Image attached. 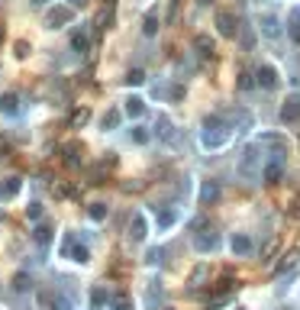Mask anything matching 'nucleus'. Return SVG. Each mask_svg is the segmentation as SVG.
Listing matches in <instances>:
<instances>
[{
  "instance_id": "1",
  "label": "nucleus",
  "mask_w": 300,
  "mask_h": 310,
  "mask_svg": "<svg viewBox=\"0 0 300 310\" xmlns=\"http://www.w3.org/2000/svg\"><path fill=\"white\" fill-rule=\"evenodd\" d=\"M200 136H203V142H207L210 149H220V146H226V139H229V126L220 123V116H207Z\"/></svg>"
},
{
  "instance_id": "2",
  "label": "nucleus",
  "mask_w": 300,
  "mask_h": 310,
  "mask_svg": "<svg viewBox=\"0 0 300 310\" xmlns=\"http://www.w3.org/2000/svg\"><path fill=\"white\" fill-rule=\"evenodd\" d=\"M216 32H220L223 39H236V36H239V19H236V13H229V10L216 13Z\"/></svg>"
},
{
  "instance_id": "3",
  "label": "nucleus",
  "mask_w": 300,
  "mask_h": 310,
  "mask_svg": "<svg viewBox=\"0 0 300 310\" xmlns=\"http://www.w3.org/2000/svg\"><path fill=\"white\" fill-rule=\"evenodd\" d=\"M113 168H117V155H104V158H100V162L91 168V181H94V184H104L107 175H110Z\"/></svg>"
},
{
  "instance_id": "4",
  "label": "nucleus",
  "mask_w": 300,
  "mask_h": 310,
  "mask_svg": "<svg viewBox=\"0 0 300 310\" xmlns=\"http://www.w3.org/2000/svg\"><path fill=\"white\" fill-rule=\"evenodd\" d=\"M255 78H258V87H265V91H275V87L281 84V74H278V68H271V65H262L255 71Z\"/></svg>"
},
{
  "instance_id": "5",
  "label": "nucleus",
  "mask_w": 300,
  "mask_h": 310,
  "mask_svg": "<svg viewBox=\"0 0 300 310\" xmlns=\"http://www.w3.org/2000/svg\"><path fill=\"white\" fill-rule=\"evenodd\" d=\"M223 197V184L220 181H203L200 184V207H213Z\"/></svg>"
},
{
  "instance_id": "6",
  "label": "nucleus",
  "mask_w": 300,
  "mask_h": 310,
  "mask_svg": "<svg viewBox=\"0 0 300 310\" xmlns=\"http://www.w3.org/2000/svg\"><path fill=\"white\" fill-rule=\"evenodd\" d=\"M281 175H284V152H275L271 162L265 165V181L275 184V181H281Z\"/></svg>"
},
{
  "instance_id": "7",
  "label": "nucleus",
  "mask_w": 300,
  "mask_h": 310,
  "mask_svg": "<svg viewBox=\"0 0 300 310\" xmlns=\"http://www.w3.org/2000/svg\"><path fill=\"white\" fill-rule=\"evenodd\" d=\"M68 19H71V10H68V6H52V10L45 13V26H49V29H61Z\"/></svg>"
},
{
  "instance_id": "8",
  "label": "nucleus",
  "mask_w": 300,
  "mask_h": 310,
  "mask_svg": "<svg viewBox=\"0 0 300 310\" xmlns=\"http://www.w3.org/2000/svg\"><path fill=\"white\" fill-rule=\"evenodd\" d=\"M300 120V94H291L281 107V123H297Z\"/></svg>"
},
{
  "instance_id": "9",
  "label": "nucleus",
  "mask_w": 300,
  "mask_h": 310,
  "mask_svg": "<svg viewBox=\"0 0 300 310\" xmlns=\"http://www.w3.org/2000/svg\"><path fill=\"white\" fill-rule=\"evenodd\" d=\"M255 168H258V149H255V146H249V149L242 152V158H239V175H242V178H249Z\"/></svg>"
},
{
  "instance_id": "10",
  "label": "nucleus",
  "mask_w": 300,
  "mask_h": 310,
  "mask_svg": "<svg viewBox=\"0 0 300 310\" xmlns=\"http://www.w3.org/2000/svg\"><path fill=\"white\" fill-rule=\"evenodd\" d=\"M146 233H149L146 217H142V213H136L133 223H129V239H133V243H142V239H146Z\"/></svg>"
},
{
  "instance_id": "11",
  "label": "nucleus",
  "mask_w": 300,
  "mask_h": 310,
  "mask_svg": "<svg viewBox=\"0 0 300 310\" xmlns=\"http://www.w3.org/2000/svg\"><path fill=\"white\" fill-rule=\"evenodd\" d=\"M216 243H220V236H216L213 230H207V233H197V236H194V246H197V252H210V249H216Z\"/></svg>"
},
{
  "instance_id": "12",
  "label": "nucleus",
  "mask_w": 300,
  "mask_h": 310,
  "mask_svg": "<svg viewBox=\"0 0 300 310\" xmlns=\"http://www.w3.org/2000/svg\"><path fill=\"white\" fill-rule=\"evenodd\" d=\"M262 36L265 39H278V36H281V23H278V16H271V13L262 16Z\"/></svg>"
},
{
  "instance_id": "13",
  "label": "nucleus",
  "mask_w": 300,
  "mask_h": 310,
  "mask_svg": "<svg viewBox=\"0 0 300 310\" xmlns=\"http://www.w3.org/2000/svg\"><path fill=\"white\" fill-rule=\"evenodd\" d=\"M288 36H291V42L300 45V6H294L288 16Z\"/></svg>"
},
{
  "instance_id": "14",
  "label": "nucleus",
  "mask_w": 300,
  "mask_h": 310,
  "mask_svg": "<svg viewBox=\"0 0 300 310\" xmlns=\"http://www.w3.org/2000/svg\"><path fill=\"white\" fill-rule=\"evenodd\" d=\"M252 249H255V246H252L249 236H242V233L233 236V252H236V256H252Z\"/></svg>"
},
{
  "instance_id": "15",
  "label": "nucleus",
  "mask_w": 300,
  "mask_h": 310,
  "mask_svg": "<svg viewBox=\"0 0 300 310\" xmlns=\"http://www.w3.org/2000/svg\"><path fill=\"white\" fill-rule=\"evenodd\" d=\"M197 49H200V58H213V55H216V45H213V39H210V36H197Z\"/></svg>"
},
{
  "instance_id": "16",
  "label": "nucleus",
  "mask_w": 300,
  "mask_h": 310,
  "mask_svg": "<svg viewBox=\"0 0 300 310\" xmlns=\"http://www.w3.org/2000/svg\"><path fill=\"white\" fill-rule=\"evenodd\" d=\"M87 120H91V110H87V107H78V110L71 113V120H68V126H71V129H81Z\"/></svg>"
},
{
  "instance_id": "17",
  "label": "nucleus",
  "mask_w": 300,
  "mask_h": 310,
  "mask_svg": "<svg viewBox=\"0 0 300 310\" xmlns=\"http://www.w3.org/2000/svg\"><path fill=\"white\" fill-rule=\"evenodd\" d=\"M71 49L78 52V55H84V52H91V39L84 36V32H74L71 36Z\"/></svg>"
},
{
  "instance_id": "18",
  "label": "nucleus",
  "mask_w": 300,
  "mask_h": 310,
  "mask_svg": "<svg viewBox=\"0 0 300 310\" xmlns=\"http://www.w3.org/2000/svg\"><path fill=\"white\" fill-rule=\"evenodd\" d=\"M0 107H3V113H6V116H13V113L19 110V97H16V94H3Z\"/></svg>"
},
{
  "instance_id": "19",
  "label": "nucleus",
  "mask_w": 300,
  "mask_h": 310,
  "mask_svg": "<svg viewBox=\"0 0 300 310\" xmlns=\"http://www.w3.org/2000/svg\"><path fill=\"white\" fill-rule=\"evenodd\" d=\"M126 113H129V116H142V113H146V100L129 97V100H126Z\"/></svg>"
},
{
  "instance_id": "20",
  "label": "nucleus",
  "mask_w": 300,
  "mask_h": 310,
  "mask_svg": "<svg viewBox=\"0 0 300 310\" xmlns=\"http://www.w3.org/2000/svg\"><path fill=\"white\" fill-rule=\"evenodd\" d=\"M142 32H146V36H155V32H158V16H155V13H149V16H146Z\"/></svg>"
},
{
  "instance_id": "21",
  "label": "nucleus",
  "mask_w": 300,
  "mask_h": 310,
  "mask_svg": "<svg viewBox=\"0 0 300 310\" xmlns=\"http://www.w3.org/2000/svg\"><path fill=\"white\" fill-rule=\"evenodd\" d=\"M19 191V178H6V184L0 188V197H13Z\"/></svg>"
},
{
  "instance_id": "22",
  "label": "nucleus",
  "mask_w": 300,
  "mask_h": 310,
  "mask_svg": "<svg viewBox=\"0 0 300 310\" xmlns=\"http://www.w3.org/2000/svg\"><path fill=\"white\" fill-rule=\"evenodd\" d=\"M117 123H120V110H117V107L107 110V113H104V129H113Z\"/></svg>"
},
{
  "instance_id": "23",
  "label": "nucleus",
  "mask_w": 300,
  "mask_h": 310,
  "mask_svg": "<svg viewBox=\"0 0 300 310\" xmlns=\"http://www.w3.org/2000/svg\"><path fill=\"white\" fill-rule=\"evenodd\" d=\"M61 152H65V165H71V168L81 162V158H78V146H65Z\"/></svg>"
},
{
  "instance_id": "24",
  "label": "nucleus",
  "mask_w": 300,
  "mask_h": 310,
  "mask_svg": "<svg viewBox=\"0 0 300 310\" xmlns=\"http://www.w3.org/2000/svg\"><path fill=\"white\" fill-rule=\"evenodd\" d=\"M104 301H107V291H104V288H97V291L91 294V304H94V310H100V307H104Z\"/></svg>"
},
{
  "instance_id": "25",
  "label": "nucleus",
  "mask_w": 300,
  "mask_h": 310,
  "mask_svg": "<svg viewBox=\"0 0 300 310\" xmlns=\"http://www.w3.org/2000/svg\"><path fill=\"white\" fill-rule=\"evenodd\" d=\"M158 298H161V288H158V281H152V288H149V307L158 304Z\"/></svg>"
},
{
  "instance_id": "26",
  "label": "nucleus",
  "mask_w": 300,
  "mask_h": 310,
  "mask_svg": "<svg viewBox=\"0 0 300 310\" xmlns=\"http://www.w3.org/2000/svg\"><path fill=\"white\" fill-rule=\"evenodd\" d=\"M142 81H146V71H139V68H133L126 74V84H142Z\"/></svg>"
},
{
  "instance_id": "27",
  "label": "nucleus",
  "mask_w": 300,
  "mask_h": 310,
  "mask_svg": "<svg viewBox=\"0 0 300 310\" xmlns=\"http://www.w3.org/2000/svg\"><path fill=\"white\" fill-rule=\"evenodd\" d=\"M13 55H16V58H26V55H29V42H16L13 45Z\"/></svg>"
},
{
  "instance_id": "28",
  "label": "nucleus",
  "mask_w": 300,
  "mask_h": 310,
  "mask_svg": "<svg viewBox=\"0 0 300 310\" xmlns=\"http://www.w3.org/2000/svg\"><path fill=\"white\" fill-rule=\"evenodd\" d=\"M133 139H136V142H149V129H146V126H136V129H133Z\"/></svg>"
},
{
  "instance_id": "29",
  "label": "nucleus",
  "mask_w": 300,
  "mask_h": 310,
  "mask_svg": "<svg viewBox=\"0 0 300 310\" xmlns=\"http://www.w3.org/2000/svg\"><path fill=\"white\" fill-rule=\"evenodd\" d=\"M91 217H94V220H104V217H107V204H94V207H91Z\"/></svg>"
},
{
  "instance_id": "30",
  "label": "nucleus",
  "mask_w": 300,
  "mask_h": 310,
  "mask_svg": "<svg viewBox=\"0 0 300 310\" xmlns=\"http://www.w3.org/2000/svg\"><path fill=\"white\" fill-rule=\"evenodd\" d=\"M113 310H133V304H129V298H117L113 301Z\"/></svg>"
},
{
  "instance_id": "31",
  "label": "nucleus",
  "mask_w": 300,
  "mask_h": 310,
  "mask_svg": "<svg viewBox=\"0 0 300 310\" xmlns=\"http://www.w3.org/2000/svg\"><path fill=\"white\" fill-rule=\"evenodd\" d=\"M13 285H16V291H26V288H29V275H19Z\"/></svg>"
},
{
  "instance_id": "32",
  "label": "nucleus",
  "mask_w": 300,
  "mask_h": 310,
  "mask_svg": "<svg viewBox=\"0 0 300 310\" xmlns=\"http://www.w3.org/2000/svg\"><path fill=\"white\" fill-rule=\"evenodd\" d=\"M36 239H39V243H49V226H39V230H36Z\"/></svg>"
},
{
  "instance_id": "33",
  "label": "nucleus",
  "mask_w": 300,
  "mask_h": 310,
  "mask_svg": "<svg viewBox=\"0 0 300 310\" xmlns=\"http://www.w3.org/2000/svg\"><path fill=\"white\" fill-rule=\"evenodd\" d=\"M242 45H245V52H252V49H255V36H252V32H245V36H242Z\"/></svg>"
},
{
  "instance_id": "34",
  "label": "nucleus",
  "mask_w": 300,
  "mask_h": 310,
  "mask_svg": "<svg viewBox=\"0 0 300 310\" xmlns=\"http://www.w3.org/2000/svg\"><path fill=\"white\" fill-rule=\"evenodd\" d=\"M174 217H178V213H174V210H161V226L174 223Z\"/></svg>"
},
{
  "instance_id": "35",
  "label": "nucleus",
  "mask_w": 300,
  "mask_h": 310,
  "mask_svg": "<svg viewBox=\"0 0 300 310\" xmlns=\"http://www.w3.org/2000/svg\"><path fill=\"white\" fill-rule=\"evenodd\" d=\"M239 87H242V91H245V87H252V84H258V81H252V74H239Z\"/></svg>"
},
{
  "instance_id": "36",
  "label": "nucleus",
  "mask_w": 300,
  "mask_h": 310,
  "mask_svg": "<svg viewBox=\"0 0 300 310\" xmlns=\"http://www.w3.org/2000/svg\"><path fill=\"white\" fill-rule=\"evenodd\" d=\"M171 97H174V100L184 97V84H174V87H171Z\"/></svg>"
},
{
  "instance_id": "37",
  "label": "nucleus",
  "mask_w": 300,
  "mask_h": 310,
  "mask_svg": "<svg viewBox=\"0 0 300 310\" xmlns=\"http://www.w3.org/2000/svg\"><path fill=\"white\" fill-rule=\"evenodd\" d=\"M146 262H152V265H155V262H161V249H152V252H149V259Z\"/></svg>"
},
{
  "instance_id": "38",
  "label": "nucleus",
  "mask_w": 300,
  "mask_h": 310,
  "mask_svg": "<svg viewBox=\"0 0 300 310\" xmlns=\"http://www.w3.org/2000/svg\"><path fill=\"white\" fill-rule=\"evenodd\" d=\"M203 278H207V268H197V272H194V278H190V281L197 285V281H203Z\"/></svg>"
},
{
  "instance_id": "39",
  "label": "nucleus",
  "mask_w": 300,
  "mask_h": 310,
  "mask_svg": "<svg viewBox=\"0 0 300 310\" xmlns=\"http://www.w3.org/2000/svg\"><path fill=\"white\" fill-rule=\"evenodd\" d=\"M3 158H6V139L0 136V162H3Z\"/></svg>"
},
{
  "instance_id": "40",
  "label": "nucleus",
  "mask_w": 300,
  "mask_h": 310,
  "mask_svg": "<svg viewBox=\"0 0 300 310\" xmlns=\"http://www.w3.org/2000/svg\"><path fill=\"white\" fill-rule=\"evenodd\" d=\"M68 3H71V6H84L87 0H68Z\"/></svg>"
},
{
  "instance_id": "41",
  "label": "nucleus",
  "mask_w": 300,
  "mask_h": 310,
  "mask_svg": "<svg viewBox=\"0 0 300 310\" xmlns=\"http://www.w3.org/2000/svg\"><path fill=\"white\" fill-rule=\"evenodd\" d=\"M197 3H200V6H210V3H213V0H197Z\"/></svg>"
},
{
  "instance_id": "42",
  "label": "nucleus",
  "mask_w": 300,
  "mask_h": 310,
  "mask_svg": "<svg viewBox=\"0 0 300 310\" xmlns=\"http://www.w3.org/2000/svg\"><path fill=\"white\" fill-rule=\"evenodd\" d=\"M29 3H32V6H42V3H45V0H29Z\"/></svg>"
},
{
  "instance_id": "43",
  "label": "nucleus",
  "mask_w": 300,
  "mask_h": 310,
  "mask_svg": "<svg viewBox=\"0 0 300 310\" xmlns=\"http://www.w3.org/2000/svg\"><path fill=\"white\" fill-rule=\"evenodd\" d=\"M262 3H268V0H262Z\"/></svg>"
},
{
  "instance_id": "44",
  "label": "nucleus",
  "mask_w": 300,
  "mask_h": 310,
  "mask_svg": "<svg viewBox=\"0 0 300 310\" xmlns=\"http://www.w3.org/2000/svg\"><path fill=\"white\" fill-rule=\"evenodd\" d=\"M107 3H110V0H107Z\"/></svg>"
}]
</instances>
